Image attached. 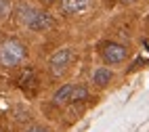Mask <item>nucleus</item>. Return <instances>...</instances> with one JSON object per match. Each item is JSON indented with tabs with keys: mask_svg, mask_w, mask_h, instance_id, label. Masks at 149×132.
<instances>
[{
	"mask_svg": "<svg viewBox=\"0 0 149 132\" xmlns=\"http://www.w3.org/2000/svg\"><path fill=\"white\" fill-rule=\"evenodd\" d=\"M101 57L105 63L109 65H118L128 57V50L124 44H118V42H105L103 48H101Z\"/></svg>",
	"mask_w": 149,
	"mask_h": 132,
	"instance_id": "4",
	"label": "nucleus"
},
{
	"mask_svg": "<svg viewBox=\"0 0 149 132\" xmlns=\"http://www.w3.org/2000/svg\"><path fill=\"white\" fill-rule=\"evenodd\" d=\"M25 59V44L15 38H8L0 44V65L2 67H17Z\"/></svg>",
	"mask_w": 149,
	"mask_h": 132,
	"instance_id": "2",
	"label": "nucleus"
},
{
	"mask_svg": "<svg viewBox=\"0 0 149 132\" xmlns=\"http://www.w3.org/2000/svg\"><path fill=\"white\" fill-rule=\"evenodd\" d=\"M11 13V0H0V19H4Z\"/></svg>",
	"mask_w": 149,
	"mask_h": 132,
	"instance_id": "10",
	"label": "nucleus"
},
{
	"mask_svg": "<svg viewBox=\"0 0 149 132\" xmlns=\"http://www.w3.org/2000/svg\"><path fill=\"white\" fill-rule=\"evenodd\" d=\"M88 4H91V0H61V13L63 15H78L88 8Z\"/></svg>",
	"mask_w": 149,
	"mask_h": 132,
	"instance_id": "6",
	"label": "nucleus"
},
{
	"mask_svg": "<svg viewBox=\"0 0 149 132\" xmlns=\"http://www.w3.org/2000/svg\"><path fill=\"white\" fill-rule=\"evenodd\" d=\"M17 19L23 25H27L32 32H46V29H51L55 25L53 17L46 11H36L29 4H19L17 6Z\"/></svg>",
	"mask_w": 149,
	"mask_h": 132,
	"instance_id": "1",
	"label": "nucleus"
},
{
	"mask_svg": "<svg viewBox=\"0 0 149 132\" xmlns=\"http://www.w3.org/2000/svg\"><path fill=\"white\" fill-rule=\"evenodd\" d=\"M120 2H122V4H132L134 0H120Z\"/></svg>",
	"mask_w": 149,
	"mask_h": 132,
	"instance_id": "12",
	"label": "nucleus"
},
{
	"mask_svg": "<svg viewBox=\"0 0 149 132\" xmlns=\"http://www.w3.org/2000/svg\"><path fill=\"white\" fill-rule=\"evenodd\" d=\"M23 132H51V130L44 128V126H29V128H25Z\"/></svg>",
	"mask_w": 149,
	"mask_h": 132,
	"instance_id": "11",
	"label": "nucleus"
},
{
	"mask_svg": "<svg viewBox=\"0 0 149 132\" xmlns=\"http://www.w3.org/2000/svg\"><path fill=\"white\" fill-rule=\"evenodd\" d=\"M17 86L27 94H34L38 90V74L34 67H23L19 72V78H17Z\"/></svg>",
	"mask_w": 149,
	"mask_h": 132,
	"instance_id": "5",
	"label": "nucleus"
},
{
	"mask_svg": "<svg viewBox=\"0 0 149 132\" xmlns=\"http://www.w3.org/2000/svg\"><path fill=\"white\" fill-rule=\"evenodd\" d=\"M0 132H2V130H0Z\"/></svg>",
	"mask_w": 149,
	"mask_h": 132,
	"instance_id": "14",
	"label": "nucleus"
},
{
	"mask_svg": "<svg viewBox=\"0 0 149 132\" xmlns=\"http://www.w3.org/2000/svg\"><path fill=\"white\" fill-rule=\"evenodd\" d=\"M86 99H88V88L76 84L74 86V94H72V103H80V101H86Z\"/></svg>",
	"mask_w": 149,
	"mask_h": 132,
	"instance_id": "9",
	"label": "nucleus"
},
{
	"mask_svg": "<svg viewBox=\"0 0 149 132\" xmlns=\"http://www.w3.org/2000/svg\"><path fill=\"white\" fill-rule=\"evenodd\" d=\"M42 2H44V4H51V2H55V0H42Z\"/></svg>",
	"mask_w": 149,
	"mask_h": 132,
	"instance_id": "13",
	"label": "nucleus"
},
{
	"mask_svg": "<svg viewBox=\"0 0 149 132\" xmlns=\"http://www.w3.org/2000/svg\"><path fill=\"white\" fill-rule=\"evenodd\" d=\"M72 59H74V50L69 46L59 48L57 53L48 59V72H51L53 76H63L65 69L69 67V63H72Z\"/></svg>",
	"mask_w": 149,
	"mask_h": 132,
	"instance_id": "3",
	"label": "nucleus"
},
{
	"mask_svg": "<svg viewBox=\"0 0 149 132\" xmlns=\"http://www.w3.org/2000/svg\"><path fill=\"white\" fill-rule=\"evenodd\" d=\"M74 86H76V84H65V86H61V88L55 92L53 103H55V105H69V103H72V94H74Z\"/></svg>",
	"mask_w": 149,
	"mask_h": 132,
	"instance_id": "7",
	"label": "nucleus"
},
{
	"mask_svg": "<svg viewBox=\"0 0 149 132\" xmlns=\"http://www.w3.org/2000/svg\"><path fill=\"white\" fill-rule=\"evenodd\" d=\"M111 78H113L111 69L99 67V69H95V74H93V82H95L97 86H107L109 82H111Z\"/></svg>",
	"mask_w": 149,
	"mask_h": 132,
	"instance_id": "8",
	"label": "nucleus"
}]
</instances>
